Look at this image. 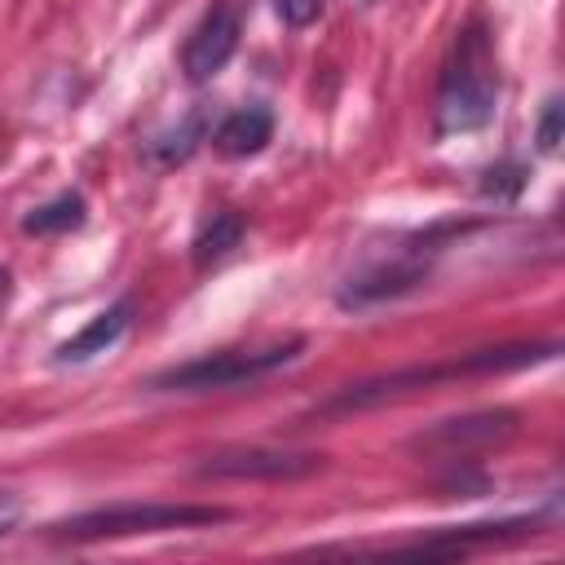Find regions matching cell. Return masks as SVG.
I'll return each instance as SVG.
<instances>
[{"instance_id": "obj_10", "label": "cell", "mask_w": 565, "mask_h": 565, "mask_svg": "<svg viewBox=\"0 0 565 565\" xmlns=\"http://www.w3.org/2000/svg\"><path fill=\"white\" fill-rule=\"evenodd\" d=\"M419 278H424V269H419L415 260H397V265H384V269H371V274L353 278V282L340 291V305H371V300L411 291Z\"/></svg>"}, {"instance_id": "obj_11", "label": "cell", "mask_w": 565, "mask_h": 565, "mask_svg": "<svg viewBox=\"0 0 565 565\" xmlns=\"http://www.w3.org/2000/svg\"><path fill=\"white\" fill-rule=\"evenodd\" d=\"M207 137V110L203 106H194L181 124H172L168 132H159L154 141H150V159L159 163V168H172V163H185L194 150H199V141Z\"/></svg>"}, {"instance_id": "obj_2", "label": "cell", "mask_w": 565, "mask_h": 565, "mask_svg": "<svg viewBox=\"0 0 565 565\" xmlns=\"http://www.w3.org/2000/svg\"><path fill=\"white\" fill-rule=\"evenodd\" d=\"M499 106V71L490 57L486 35L472 26L459 35L455 57L441 75V93H437V137H455V132H477L494 119Z\"/></svg>"}, {"instance_id": "obj_15", "label": "cell", "mask_w": 565, "mask_h": 565, "mask_svg": "<svg viewBox=\"0 0 565 565\" xmlns=\"http://www.w3.org/2000/svg\"><path fill=\"white\" fill-rule=\"evenodd\" d=\"M539 150L543 154H552L556 146H561V97H547V106H543V119H539Z\"/></svg>"}, {"instance_id": "obj_12", "label": "cell", "mask_w": 565, "mask_h": 565, "mask_svg": "<svg viewBox=\"0 0 565 565\" xmlns=\"http://www.w3.org/2000/svg\"><path fill=\"white\" fill-rule=\"evenodd\" d=\"M243 216L238 212H216L199 234H194V265L199 269H207V265H216V260H225L238 243H243Z\"/></svg>"}, {"instance_id": "obj_14", "label": "cell", "mask_w": 565, "mask_h": 565, "mask_svg": "<svg viewBox=\"0 0 565 565\" xmlns=\"http://www.w3.org/2000/svg\"><path fill=\"white\" fill-rule=\"evenodd\" d=\"M525 190V168L521 163H494V168H486V177H481V199H494V203H512L516 194Z\"/></svg>"}, {"instance_id": "obj_16", "label": "cell", "mask_w": 565, "mask_h": 565, "mask_svg": "<svg viewBox=\"0 0 565 565\" xmlns=\"http://www.w3.org/2000/svg\"><path fill=\"white\" fill-rule=\"evenodd\" d=\"M278 13L287 26H309L322 13V0H278Z\"/></svg>"}, {"instance_id": "obj_5", "label": "cell", "mask_w": 565, "mask_h": 565, "mask_svg": "<svg viewBox=\"0 0 565 565\" xmlns=\"http://www.w3.org/2000/svg\"><path fill=\"white\" fill-rule=\"evenodd\" d=\"M238 31H243V13H238V0H212V9L194 22L185 49H181V71L185 79L203 84L212 79L238 49Z\"/></svg>"}, {"instance_id": "obj_1", "label": "cell", "mask_w": 565, "mask_h": 565, "mask_svg": "<svg viewBox=\"0 0 565 565\" xmlns=\"http://www.w3.org/2000/svg\"><path fill=\"white\" fill-rule=\"evenodd\" d=\"M547 358H556V344H503V349H477V353H463V358L437 362V366H402V371H388V375L340 388L331 402L318 406V415H349V411H366V406H380L388 397H402L411 388H428L437 380L499 375V371H521V366H534V362H547Z\"/></svg>"}, {"instance_id": "obj_4", "label": "cell", "mask_w": 565, "mask_h": 565, "mask_svg": "<svg viewBox=\"0 0 565 565\" xmlns=\"http://www.w3.org/2000/svg\"><path fill=\"white\" fill-rule=\"evenodd\" d=\"M300 349H305V340L274 344V349H260V353H212V358H194V362H181V366L159 371L150 380V388H159V393H207V388L252 384V380L287 366Z\"/></svg>"}, {"instance_id": "obj_3", "label": "cell", "mask_w": 565, "mask_h": 565, "mask_svg": "<svg viewBox=\"0 0 565 565\" xmlns=\"http://www.w3.org/2000/svg\"><path fill=\"white\" fill-rule=\"evenodd\" d=\"M230 521L225 508H199V503H110L93 508L66 521H53V539L88 543V539H124V534H159V530H194V525H221Z\"/></svg>"}, {"instance_id": "obj_7", "label": "cell", "mask_w": 565, "mask_h": 565, "mask_svg": "<svg viewBox=\"0 0 565 565\" xmlns=\"http://www.w3.org/2000/svg\"><path fill=\"white\" fill-rule=\"evenodd\" d=\"M516 433V415L512 411H481V415H463V419H441L428 433H419L411 446L415 450H433L446 459H468L503 437Z\"/></svg>"}, {"instance_id": "obj_9", "label": "cell", "mask_w": 565, "mask_h": 565, "mask_svg": "<svg viewBox=\"0 0 565 565\" xmlns=\"http://www.w3.org/2000/svg\"><path fill=\"white\" fill-rule=\"evenodd\" d=\"M269 137H274V115H269L265 106H243V110H234L230 119H221V128L212 132V141H216V150H221L225 159L260 154Z\"/></svg>"}, {"instance_id": "obj_6", "label": "cell", "mask_w": 565, "mask_h": 565, "mask_svg": "<svg viewBox=\"0 0 565 565\" xmlns=\"http://www.w3.org/2000/svg\"><path fill=\"white\" fill-rule=\"evenodd\" d=\"M322 468V455H287V450H221L207 455L199 463V477H216V481H296Z\"/></svg>"}, {"instance_id": "obj_13", "label": "cell", "mask_w": 565, "mask_h": 565, "mask_svg": "<svg viewBox=\"0 0 565 565\" xmlns=\"http://www.w3.org/2000/svg\"><path fill=\"white\" fill-rule=\"evenodd\" d=\"M79 225H84V199L79 194H57L44 207L22 216L26 234H66V230H79Z\"/></svg>"}, {"instance_id": "obj_18", "label": "cell", "mask_w": 565, "mask_h": 565, "mask_svg": "<svg viewBox=\"0 0 565 565\" xmlns=\"http://www.w3.org/2000/svg\"><path fill=\"white\" fill-rule=\"evenodd\" d=\"M0 282H4V274H0Z\"/></svg>"}, {"instance_id": "obj_8", "label": "cell", "mask_w": 565, "mask_h": 565, "mask_svg": "<svg viewBox=\"0 0 565 565\" xmlns=\"http://www.w3.org/2000/svg\"><path fill=\"white\" fill-rule=\"evenodd\" d=\"M132 309H137V305H132L128 296H124V300H115V305H110V309H102V313H97L88 327H79V331H75V335H71V340L57 349V358H62V362H84V358L106 353V349H110V344H115V340L128 331Z\"/></svg>"}, {"instance_id": "obj_17", "label": "cell", "mask_w": 565, "mask_h": 565, "mask_svg": "<svg viewBox=\"0 0 565 565\" xmlns=\"http://www.w3.org/2000/svg\"><path fill=\"white\" fill-rule=\"evenodd\" d=\"M18 521H22V503H18L13 494H0V539H4Z\"/></svg>"}]
</instances>
